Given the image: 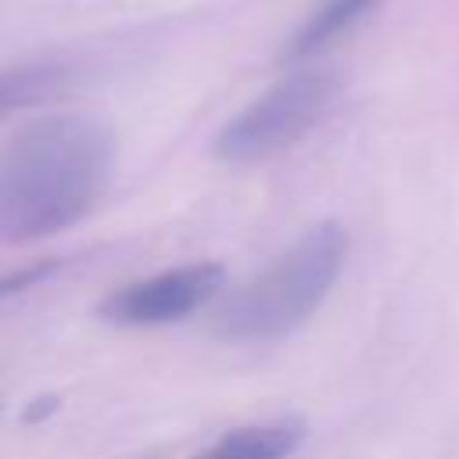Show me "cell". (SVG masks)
<instances>
[{"label":"cell","mask_w":459,"mask_h":459,"mask_svg":"<svg viewBox=\"0 0 459 459\" xmlns=\"http://www.w3.org/2000/svg\"><path fill=\"white\" fill-rule=\"evenodd\" d=\"M111 133L86 115H47L0 147V240L29 244L75 226L108 190Z\"/></svg>","instance_id":"1"},{"label":"cell","mask_w":459,"mask_h":459,"mask_svg":"<svg viewBox=\"0 0 459 459\" xmlns=\"http://www.w3.org/2000/svg\"><path fill=\"white\" fill-rule=\"evenodd\" d=\"M348 258V233L341 222H319L301 233L273 265H265L255 280L233 290L215 319L212 330L222 341L262 344L294 333L333 290Z\"/></svg>","instance_id":"2"},{"label":"cell","mask_w":459,"mask_h":459,"mask_svg":"<svg viewBox=\"0 0 459 459\" xmlns=\"http://www.w3.org/2000/svg\"><path fill=\"white\" fill-rule=\"evenodd\" d=\"M337 97V82L326 72L301 68L255 97L244 111H237L222 133L215 136V154L230 165H251L273 158L298 143Z\"/></svg>","instance_id":"3"},{"label":"cell","mask_w":459,"mask_h":459,"mask_svg":"<svg viewBox=\"0 0 459 459\" xmlns=\"http://www.w3.org/2000/svg\"><path fill=\"white\" fill-rule=\"evenodd\" d=\"M222 265L215 262H194L179 269H165L158 276L126 283L122 290L108 294L100 305V316L118 326H161L186 319L190 312L204 308L222 290Z\"/></svg>","instance_id":"4"},{"label":"cell","mask_w":459,"mask_h":459,"mask_svg":"<svg viewBox=\"0 0 459 459\" xmlns=\"http://www.w3.org/2000/svg\"><path fill=\"white\" fill-rule=\"evenodd\" d=\"M301 441H305L301 420H273V423L237 427L194 459H287Z\"/></svg>","instance_id":"5"},{"label":"cell","mask_w":459,"mask_h":459,"mask_svg":"<svg viewBox=\"0 0 459 459\" xmlns=\"http://www.w3.org/2000/svg\"><path fill=\"white\" fill-rule=\"evenodd\" d=\"M380 0H323L308 18L305 25L290 36V43L283 47V57L287 61H308L316 57L319 50H326L330 43H337L348 29H355Z\"/></svg>","instance_id":"6"},{"label":"cell","mask_w":459,"mask_h":459,"mask_svg":"<svg viewBox=\"0 0 459 459\" xmlns=\"http://www.w3.org/2000/svg\"><path fill=\"white\" fill-rule=\"evenodd\" d=\"M54 269H57L54 262H39V265H25V269H14V273H4V276H0V301L22 294V290H29V287H36V283L47 280Z\"/></svg>","instance_id":"7"}]
</instances>
